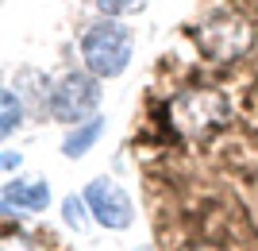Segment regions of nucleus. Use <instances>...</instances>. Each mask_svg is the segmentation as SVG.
Returning <instances> with one entry per match:
<instances>
[{
  "label": "nucleus",
  "mask_w": 258,
  "mask_h": 251,
  "mask_svg": "<svg viewBox=\"0 0 258 251\" xmlns=\"http://www.w3.org/2000/svg\"><path fill=\"white\" fill-rule=\"evenodd\" d=\"M170 124L181 139L205 143V139H212L216 131H224L231 124V101L212 85L181 89L170 101Z\"/></svg>",
  "instance_id": "f257e3e1"
},
{
  "label": "nucleus",
  "mask_w": 258,
  "mask_h": 251,
  "mask_svg": "<svg viewBox=\"0 0 258 251\" xmlns=\"http://www.w3.org/2000/svg\"><path fill=\"white\" fill-rule=\"evenodd\" d=\"M131 58H135V35H131L127 23H119L116 16H104V20L85 27V35H81V62L100 81L119 77L131 66Z\"/></svg>",
  "instance_id": "f03ea898"
},
{
  "label": "nucleus",
  "mask_w": 258,
  "mask_h": 251,
  "mask_svg": "<svg viewBox=\"0 0 258 251\" xmlns=\"http://www.w3.org/2000/svg\"><path fill=\"white\" fill-rule=\"evenodd\" d=\"M193 43L208 62H239L254 46V27H250V20L243 12L220 8V12H208L197 23Z\"/></svg>",
  "instance_id": "7ed1b4c3"
},
{
  "label": "nucleus",
  "mask_w": 258,
  "mask_h": 251,
  "mask_svg": "<svg viewBox=\"0 0 258 251\" xmlns=\"http://www.w3.org/2000/svg\"><path fill=\"white\" fill-rule=\"evenodd\" d=\"M100 77L93 70H66L58 81L50 85V116L58 124H81L89 116H97L100 109Z\"/></svg>",
  "instance_id": "20e7f679"
},
{
  "label": "nucleus",
  "mask_w": 258,
  "mask_h": 251,
  "mask_svg": "<svg viewBox=\"0 0 258 251\" xmlns=\"http://www.w3.org/2000/svg\"><path fill=\"white\" fill-rule=\"evenodd\" d=\"M85 201L93 209V220L108 232H123L135 224V205H131V193L119 186L116 178H93L85 186Z\"/></svg>",
  "instance_id": "39448f33"
},
{
  "label": "nucleus",
  "mask_w": 258,
  "mask_h": 251,
  "mask_svg": "<svg viewBox=\"0 0 258 251\" xmlns=\"http://www.w3.org/2000/svg\"><path fill=\"white\" fill-rule=\"evenodd\" d=\"M4 217H27V213H43L50 205V186L43 178H12L4 186Z\"/></svg>",
  "instance_id": "423d86ee"
},
{
  "label": "nucleus",
  "mask_w": 258,
  "mask_h": 251,
  "mask_svg": "<svg viewBox=\"0 0 258 251\" xmlns=\"http://www.w3.org/2000/svg\"><path fill=\"white\" fill-rule=\"evenodd\" d=\"M104 135V116H89L81 124H70V131L62 135V155L66 159H85Z\"/></svg>",
  "instance_id": "0eeeda50"
},
{
  "label": "nucleus",
  "mask_w": 258,
  "mask_h": 251,
  "mask_svg": "<svg viewBox=\"0 0 258 251\" xmlns=\"http://www.w3.org/2000/svg\"><path fill=\"white\" fill-rule=\"evenodd\" d=\"M23 112H27V105H23L20 89L8 85L4 93H0V135H4V139L23 128Z\"/></svg>",
  "instance_id": "6e6552de"
},
{
  "label": "nucleus",
  "mask_w": 258,
  "mask_h": 251,
  "mask_svg": "<svg viewBox=\"0 0 258 251\" xmlns=\"http://www.w3.org/2000/svg\"><path fill=\"white\" fill-rule=\"evenodd\" d=\"M62 220H66L74 232H85L89 224H93V209H89L85 193H81V197H77V193L62 197Z\"/></svg>",
  "instance_id": "1a4fd4ad"
},
{
  "label": "nucleus",
  "mask_w": 258,
  "mask_h": 251,
  "mask_svg": "<svg viewBox=\"0 0 258 251\" xmlns=\"http://www.w3.org/2000/svg\"><path fill=\"white\" fill-rule=\"evenodd\" d=\"M97 4L100 16H116V20H123V16H135V12L147 8V0H93Z\"/></svg>",
  "instance_id": "9d476101"
},
{
  "label": "nucleus",
  "mask_w": 258,
  "mask_h": 251,
  "mask_svg": "<svg viewBox=\"0 0 258 251\" xmlns=\"http://www.w3.org/2000/svg\"><path fill=\"white\" fill-rule=\"evenodd\" d=\"M4 251H35V243L27 240V236H8V240H4Z\"/></svg>",
  "instance_id": "9b49d317"
},
{
  "label": "nucleus",
  "mask_w": 258,
  "mask_h": 251,
  "mask_svg": "<svg viewBox=\"0 0 258 251\" xmlns=\"http://www.w3.org/2000/svg\"><path fill=\"white\" fill-rule=\"evenodd\" d=\"M20 166H23L20 151H4V170H8V174H12V170H20Z\"/></svg>",
  "instance_id": "f8f14e48"
},
{
  "label": "nucleus",
  "mask_w": 258,
  "mask_h": 251,
  "mask_svg": "<svg viewBox=\"0 0 258 251\" xmlns=\"http://www.w3.org/2000/svg\"><path fill=\"white\" fill-rule=\"evenodd\" d=\"M181 251H220L216 243H205V240H193V243H181Z\"/></svg>",
  "instance_id": "ddd939ff"
},
{
  "label": "nucleus",
  "mask_w": 258,
  "mask_h": 251,
  "mask_svg": "<svg viewBox=\"0 0 258 251\" xmlns=\"http://www.w3.org/2000/svg\"><path fill=\"white\" fill-rule=\"evenodd\" d=\"M139 251H151V247H139Z\"/></svg>",
  "instance_id": "4468645a"
}]
</instances>
